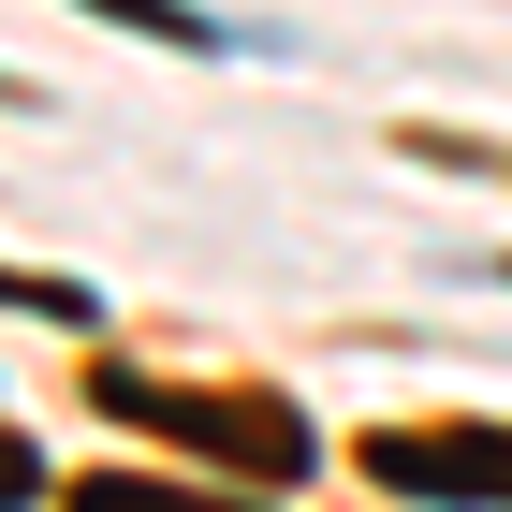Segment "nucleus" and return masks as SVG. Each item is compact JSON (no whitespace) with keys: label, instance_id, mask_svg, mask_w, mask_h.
<instances>
[{"label":"nucleus","instance_id":"obj_4","mask_svg":"<svg viewBox=\"0 0 512 512\" xmlns=\"http://www.w3.org/2000/svg\"><path fill=\"white\" fill-rule=\"evenodd\" d=\"M74 15H103V30H147V44H220L191 0H74Z\"/></svg>","mask_w":512,"mask_h":512},{"label":"nucleus","instance_id":"obj_1","mask_svg":"<svg viewBox=\"0 0 512 512\" xmlns=\"http://www.w3.org/2000/svg\"><path fill=\"white\" fill-rule=\"evenodd\" d=\"M103 410H132V425H161V439H191V454H220V469H249V483H293V469H308V425H293L278 395H161V381H103Z\"/></svg>","mask_w":512,"mask_h":512},{"label":"nucleus","instance_id":"obj_2","mask_svg":"<svg viewBox=\"0 0 512 512\" xmlns=\"http://www.w3.org/2000/svg\"><path fill=\"white\" fill-rule=\"evenodd\" d=\"M366 469L395 498H439V512H512V425H381Z\"/></svg>","mask_w":512,"mask_h":512},{"label":"nucleus","instance_id":"obj_3","mask_svg":"<svg viewBox=\"0 0 512 512\" xmlns=\"http://www.w3.org/2000/svg\"><path fill=\"white\" fill-rule=\"evenodd\" d=\"M74 512H249V498H205V483H74Z\"/></svg>","mask_w":512,"mask_h":512},{"label":"nucleus","instance_id":"obj_5","mask_svg":"<svg viewBox=\"0 0 512 512\" xmlns=\"http://www.w3.org/2000/svg\"><path fill=\"white\" fill-rule=\"evenodd\" d=\"M30 498H44V454H30L15 425H0V512H30Z\"/></svg>","mask_w":512,"mask_h":512}]
</instances>
